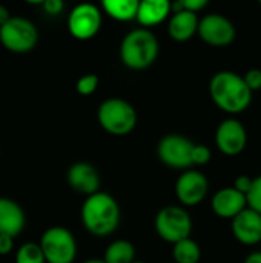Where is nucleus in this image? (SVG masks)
Here are the masks:
<instances>
[{
	"label": "nucleus",
	"instance_id": "nucleus-1",
	"mask_svg": "<svg viewBox=\"0 0 261 263\" xmlns=\"http://www.w3.org/2000/svg\"><path fill=\"white\" fill-rule=\"evenodd\" d=\"M209 96L218 109L229 116H238L251 106L254 92L242 74L222 69L209 80Z\"/></svg>",
	"mask_w": 261,
	"mask_h": 263
},
{
	"label": "nucleus",
	"instance_id": "nucleus-6",
	"mask_svg": "<svg viewBox=\"0 0 261 263\" xmlns=\"http://www.w3.org/2000/svg\"><path fill=\"white\" fill-rule=\"evenodd\" d=\"M38 42V29L32 20L12 15L0 26V43L5 49L15 54L31 52Z\"/></svg>",
	"mask_w": 261,
	"mask_h": 263
},
{
	"label": "nucleus",
	"instance_id": "nucleus-21",
	"mask_svg": "<svg viewBox=\"0 0 261 263\" xmlns=\"http://www.w3.org/2000/svg\"><path fill=\"white\" fill-rule=\"evenodd\" d=\"M172 259L175 263H198L202 259V248L192 239H185L172 245Z\"/></svg>",
	"mask_w": 261,
	"mask_h": 263
},
{
	"label": "nucleus",
	"instance_id": "nucleus-14",
	"mask_svg": "<svg viewBox=\"0 0 261 263\" xmlns=\"http://www.w3.org/2000/svg\"><path fill=\"white\" fill-rule=\"evenodd\" d=\"M211 208L220 219L232 220L248 208V197L234 186H226L214 193L211 199Z\"/></svg>",
	"mask_w": 261,
	"mask_h": 263
},
{
	"label": "nucleus",
	"instance_id": "nucleus-13",
	"mask_svg": "<svg viewBox=\"0 0 261 263\" xmlns=\"http://www.w3.org/2000/svg\"><path fill=\"white\" fill-rule=\"evenodd\" d=\"M66 180H68V185L74 191L86 197L100 191V183H102L100 174L97 168L88 162L72 163L66 173Z\"/></svg>",
	"mask_w": 261,
	"mask_h": 263
},
{
	"label": "nucleus",
	"instance_id": "nucleus-34",
	"mask_svg": "<svg viewBox=\"0 0 261 263\" xmlns=\"http://www.w3.org/2000/svg\"><path fill=\"white\" fill-rule=\"evenodd\" d=\"M260 5H261V0H260Z\"/></svg>",
	"mask_w": 261,
	"mask_h": 263
},
{
	"label": "nucleus",
	"instance_id": "nucleus-8",
	"mask_svg": "<svg viewBox=\"0 0 261 263\" xmlns=\"http://www.w3.org/2000/svg\"><path fill=\"white\" fill-rule=\"evenodd\" d=\"M194 146L195 143L189 137L183 134L171 133L158 140L157 157L168 168L186 171L191 170V166H194L192 163Z\"/></svg>",
	"mask_w": 261,
	"mask_h": 263
},
{
	"label": "nucleus",
	"instance_id": "nucleus-28",
	"mask_svg": "<svg viewBox=\"0 0 261 263\" xmlns=\"http://www.w3.org/2000/svg\"><path fill=\"white\" fill-rule=\"evenodd\" d=\"M42 6L48 15H58L65 9V3L62 0H45Z\"/></svg>",
	"mask_w": 261,
	"mask_h": 263
},
{
	"label": "nucleus",
	"instance_id": "nucleus-31",
	"mask_svg": "<svg viewBox=\"0 0 261 263\" xmlns=\"http://www.w3.org/2000/svg\"><path fill=\"white\" fill-rule=\"evenodd\" d=\"M243 263H261V251H252L245 257Z\"/></svg>",
	"mask_w": 261,
	"mask_h": 263
},
{
	"label": "nucleus",
	"instance_id": "nucleus-4",
	"mask_svg": "<svg viewBox=\"0 0 261 263\" xmlns=\"http://www.w3.org/2000/svg\"><path fill=\"white\" fill-rule=\"evenodd\" d=\"M97 120L103 131L111 136L123 137L131 134L138 122V116L132 103L122 97H109L97 108Z\"/></svg>",
	"mask_w": 261,
	"mask_h": 263
},
{
	"label": "nucleus",
	"instance_id": "nucleus-10",
	"mask_svg": "<svg viewBox=\"0 0 261 263\" xmlns=\"http://www.w3.org/2000/svg\"><path fill=\"white\" fill-rule=\"evenodd\" d=\"M198 37L215 48H223L231 45L237 37V28L231 18L223 14L211 12L200 18Z\"/></svg>",
	"mask_w": 261,
	"mask_h": 263
},
{
	"label": "nucleus",
	"instance_id": "nucleus-15",
	"mask_svg": "<svg viewBox=\"0 0 261 263\" xmlns=\"http://www.w3.org/2000/svg\"><path fill=\"white\" fill-rule=\"evenodd\" d=\"M231 231L235 240L245 247H254L261 242V214L246 208L231 220Z\"/></svg>",
	"mask_w": 261,
	"mask_h": 263
},
{
	"label": "nucleus",
	"instance_id": "nucleus-23",
	"mask_svg": "<svg viewBox=\"0 0 261 263\" xmlns=\"http://www.w3.org/2000/svg\"><path fill=\"white\" fill-rule=\"evenodd\" d=\"M98 83H100V79L98 76L95 74H85L82 76L77 83H75V89L80 96H91L97 91L98 88Z\"/></svg>",
	"mask_w": 261,
	"mask_h": 263
},
{
	"label": "nucleus",
	"instance_id": "nucleus-11",
	"mask_svg": "<svg viewBox=\"0 0 261 263\" xmlns=\"http://www.w3.org/2000/svg\"><path fill=\"white\" fill-rule=\"evenodd\" d=\"M174 191L182 206L185 208L197 206L208 197L209 180L203 173L191 168V170L183 171L177 177Z\"/></svg>",
	"mask_w": 261,
	"mask_h": 263
},
{
	"label": "nucleus",
	"instance_id": "nucleus-33",
	"mask_svg": "<svg viewBox=\"0 0 261 263\" xmlns=\"http://www.w3.org/2000/svg\"><path fill=\"white\" fill-rule=\"evenodd\" d=\"M132 263H146V262H143V260H138V259H137L135 262H132Z\"/></svg>",
	"mask_w": 261,
	"mask_h": 263
},
{
	"label": "nucleus",
	"instance_id": "nucleus-27",
	"mask_svg": "<svg viewBox=\"0 0 261 263\" xmlns=\"http://www.w3.org/2000/svg\"><path fill=\"white\" fill-rule=\"evenodd\" d=\"M252 183H254V179H252V177H249L248 174H240V176L235 177L232 186H234L237 191H240L242 194L248 196V193H249L251 188H252Z\"/></svg>",
	"mask_w": 261,
	"mask_h": 263
},
{
	"label": "nucleus",
	"instance_id": "nucleus-32",
	"mask_svg": "<svg viewBox=\"0 0 261 263\" xmlns=\"http://www.w3.org/2000/svg\"><path fill=\"white\" fill-rule=\"evenodd\" d=\"M83 263H106L103 259H88V260H85Z\"/></svg>",
	"mask_w": 261,
	"mask_h": 263
},
{
	"label": "nucleus",
	"instance_id": "nucleus-7",
	"mask_svg": "<svg viewBox=\"0 0 261 263\" xmlns=\"http://www.w3.org/2000/svg\"><path fill=\"white\" fill-rule=\"evenodd\" d=\"M46 263H74L77 257V240L65 227L48 228L38 242Z\"/></svg>",
	"mask_w": 261,
	"mask_h": 263
},
{
	"label": "nucleus",
	"instance_id": "nucleus-9",
	"mask_svg": "<svg viewBox=\"0 0 261 263\" xmlns=\"http://www.w3.org/2000/svg\"><path fill=\"white\" fill-rule=\"evenodd\" d=\"M103 23V11L94 3H80L68 15V29L77 40H91L98 34Z\"/></svg>",
	"mask_w": 261,
	"mask_h": 263
},
{
	"label": "nucleus",
	"instance_id": "nucleus-29",
	"mask_svg": "<svg viewBox=\"0 0 261 263\" xmlns=\"http://www.w3.org/2000/svg\"><path fill=\"white\" fill-rule=\"evenodd\" d=\"M14 250V237L0 234V256H8Z\"/></svg>",
	"mask_w": 261,
	"mask_h": 263
},
{
	"label": "nucleus",
	"instance_id": "nucleus-24",
	"mask_svg": "<svg viewBox=\"0 0 261 263\" xmlns=\"http://www.w3.org/2000/svg\"><path fill=\"white\" fill-rule=\"evenodd\" d=\"M248 208L261 214V176L254 177V183L251 191L248 193Z\"/></svg>",
	"mask_w": 261,
	"mask_h": 263
},
{
	"label": "nucleus",
	"instance_id": "nucleus-18",
	"mask_svg": "<svg viewBox=\"0 0 261 263\" xmlns=\"http://www.w3.org/2000/svg\"><path fill=\"white\" fill-rule=\"evenodd\" d=\"M26 223L22 206L8 197H0V234L17 237Z\"/></svg>",
	"mask_w": 261,
	"mask_h": 263
},
{
	"label": "nucleus",
	"instance_id": "nucleus-5",
	"mask_svg": "<svg viewBox=\"0 0 261 263\" xmlns=\"http://www.w3.org/2000/svg\"><path fill=\"white\" fill-rule=\"evenodd\" d=\"M154 228L157 236L171 245H175L185 239L191 237L194 223L189 211L182 205L163 206L154 220Z\"/></svg>",
	"mask_w": 261,
	"mask_h": 263
},
{
	"label": "nucleus",
	"instance_id": "nucleus-17",
	"mask_svg": "<svg viewBox=\"0 0 261 263\" xmlns=\"http://www.w3.org/2000/svg\"><path fill=\"white\" fill-rule=\"evenodd\" d=\"M172 14V2L169 0H142L138 3L137 22L142 28L151 29L158 26L165 20H169Z\"/></svg>",
	"mask_w": 261,
	"mask_h": 263
},
{
	"label": "nucleus",
	"instance_id": "nucleus-12",
	"mask_svg": "<svg viewBox=\"0 0 261 263\" xmlns=\"http://www.w3.org/2000/svg\"><path fill=\"white\" fill-rule=\"evenodd\" d=\"M246 145L248 131L237 117H228L218 123L215 129V146L222 154L235 157L246 149Z\"/></svg>",
	"mask_w": 261,
	"mask_h": 263
},
{
	"label": "nucleus",
	"instance_id": "nucleus-30",
	"mask_svg": "<svg viewBox=\"0 0 261 263\" xmlns=\"http://www.w3.org/2000/svg\"><path fill=\"white\" fill-rule=\"evenodd\" d=\"M11 12H9V8H6L5 5H0V26H3L9 18H11Z\"/></svg>",
	"mask_w": 261,
	"mask_h": 263
},
{
	"label": "nucleus",
	"instance_id": "nucleus-25",
	"mask_svg": "<svg viewBox=\"0 0 261 263\" xmlns=\"http://www.w3.org/2000/svg\"><path fill=\"white\" fill-rule=\"evenodd\" d=\"M212 159V151L208 145L203 143H195L194 151H192V163L194 166H203L208 165Z\"/></svg>",
	"mask_w": 261,
	"mask_h": 263
},
{
	"label": "nucleus",
	"instance_id": "nucleus-16",
	"mask_svg": "<svg viewBox=\"0 0 261 263\" xmlns=\"http://www.w3.org/2000/svg\"><path fill=\"white\" fill-rule=\"evenodd\" d=\"M198 14L182 9L171 14L168 20V34L175 42H188L195 34H198Z\"/></svg>",
	"mask_w": 261,
	"mask_h": 263
},
{
	"label": "nucleus",
	"instance_id": "nucleus-3",
	"mask_svg": "<svg viewBox=\"0 0 261 263\" xmlns=\"http://www.w3.org/2000/svg\"><path fill=\"white\" fill-rule=\"evenodd\" d=\"M160 52V43L157 35L146 28L131 29L120 42V60L132 71H143L154 65Z\"/></svg>",
	"mask_w": 261,
	"mask_h": 263
},
{
	"label": "nucleus",
	"instance_id": "nucleus-26",
	"mask_svg": "<svg viewBox=\"0 0 261 263\" xmlns=\"http://www.w3.org/2000/svg\"><path fill=\"white\" fill-rule=\"evenodd\" d=\"M243 77H245V82H246V85L249 86V89H251L252 92H255V91H260L261 89V69L260 68H252V69H248V71L243 74Z\"/></svg>",
	"mask_w": 261,
	"mask_h": 263
},
{
	"label": "nucleus",
	"instance_id": "nucleus-2",
	"mask_svg": "<svg viewBox=\"0 0 261 263\" xmlns=\"http://www.w3.org/2000/svg\"><path fill=\"white\" fill-rule=\"evenodd\" d=\"M80 217L89 234L94 237H108L120 225V205L109 193L98 191L85 199Z\"/></svg>",
	"mask_w": 261,
	"mask_h": 263
},
{
	"label": "nucleus",
	"instance_id": "nucleus-19",
	"mask_svg": "<svg viewBox=\"0 0 261 263\" xmlns=\"http://www.w3.org/2000/svg\"><path fill=\"white\" fill-rule=\"evenodd\" d=\"M138 0H103L102 11L117 22H131L137 18Z\"/></svg>",
	"mask_w": 261,
	"mask_h": 263
},
{
	"label": "nucleus",
	"instance_id": "nucleus-20",
	"mask_svg": "<svg viewBox=\"0 0 261 263\" xmlns=\"http://www.w3.org/2000/svg\"><path fill=\"white\" fill-rule=\"evenodd\" d=\"M137 251L132 242L125 239H117L111 242L103 254V260L106 263H132L135 262Z\"/></svg>",
	"mask_w": 261,
	"mask_h": 263
},
{
	"label": "nucleus",
	"instance_id": "nucleus-22",
	"mask_svg": "<svg viewBox=\"0 0 261 263\" xmlns=\"http://www.w3.org/2000/svg\"><path fill=\"white\" fill-rule=\"evenodd\" d=\"M15 263H46L45 254L38 243L35 242H26L20 245V248L15 253Z\"/></svg>",
	"mask_w": 261,
	"mask_h": 263
}]
</instances>
